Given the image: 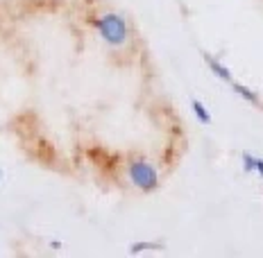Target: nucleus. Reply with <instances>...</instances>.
Masks as SVG:
<instances>
[{
  "instance_id": "nucleus-4",
  "label": "nucleus",
  "mask_w": 263,
  "mask_h": 258,
  "mask_svg": "<svg viewBox=\"0 0 263 258\" xmlns=\"http://www.w3.org/2000/svg\"><path fill=\"white\" fill-rule=\"evenodd\" d=\"M193 111H195V116L200 123H204V125H209L211 123V116H209V111H206V107L202 104L200 100H193Z\"/></svg>"
},
{
  "instance_id": "nucleus-6",
  "label": "nucleus",
  "mask_w": 263,
  "mask_h": 258,
  "mask_svg": "<svg viewBox=\"0 0 263 258\" xmlns=\"http://www.w3.org/2000/svg\"><path fill=\"white\" fill-rule=\"evenodd\" d=\"M254 163H256V158L252 156V154H243V166H245V170H248V172H252V170H254Z\"/></svg>"
},
{
  "instance_id": "nucleus-2",
  "label": "nucleus",
  "mask_w": 263,
  "mask_h": 258,
  "mask_svg": "<svg viewBox=\"0 0 263 258\" xmlns=\"http://www.w3.org/2000/svg\"><path fill=\"white\" fill-rule=\"evenodd\" d=\"M127 174H129V181L136 186L139 190H145V193H150V190H155L159 186V172L157 168L152 166V163L143 161V158H136V161H132L127 166Z\"/></svg>"
},
{
  "instance_id": "nucleus-1",
  "label": "nucleus",
  "mask_w": 263,
  "mask_h": 258,
  "mask_svg": "<svg viewBox=\"0 0 263 258\" xmlns=\"http://www.w3.org/2000/svg\"><path fill=\"white\" fill-rule=\"evenodd\" d=\"M96 27H98V32H100V36L109 43V46H123V43L127 41V36H129L127 21H125L120 14H116V12L102 14L100 18L96 21Z\"/></svg>"
},
{
  "instance_id": "nucleus-8",
  "label": "nucleus",
  "mask_w": 263,
  "mask_h": 258,
  "mask_svg": "<svg viewBox=\"0 0 263 258\" xmlns=\"http://www.w3.org/2000/svg\"><path fill=\"white\" fill-rule=\"evenodd\" d=\"M0 181H3V170H0Z\"/></svg>"
},
{
  "instance_id": "nucleus-3",
  "label": "nucleus",
  "mask_w": 263,
  "mask_h": 258,
  "mask_svg": "<svg viewBox=\"0 0 263 258\" xmlns=\"http://www.w3.org/2000/svg\"><path fill=\"white\" fill-rule=\"evenodd\" d=\"M204 62H206V66H209V68H211L213 73H216L220 80H224V82H232V73H229V70L224 68V66H222L220 62H218V59H213L211 54H206Z\"/></svg>"
},
{
  "instance_id": "nucleus-7",
  "label": "nucleus",
  "mask_w": 263,
  "mask_h": 258,
  "mask_svg": "<svg viewBox=\"0 0 263 258\" xmlns=\"http://www.w3.org/2000/svg\"><path fill=\"white\" fill-rule=\"evenodd\" d=\"M254 170H256V172H259L261 177H263V161H261V158H256V163H254Z\"/></svg>"
},
{
  "instance_id": "nucleus-5",
  "label": "nucleus",
  "mask_w": 263,
  "mask_h": 258,
  "mask_svg": "<svg viewBox=\"0 0 263 258\" xmlns=\"http://www.w3.org/2000/svg\"><path fill=\"white\" fill-rule=\"evenodd\" d=\"M234 91H236L240 97H245V100H250V102H254V104L259 102V100H256V95H254V93H252L250 89H245L243 84H234Z\"/></svg>"
}]
</instances>
